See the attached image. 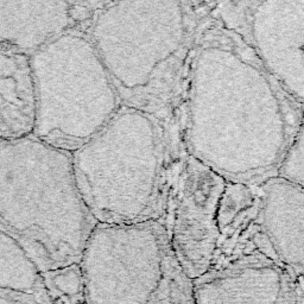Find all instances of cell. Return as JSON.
<instances>
[{
    "mask_svg": "<svg viewBox=\"0 0 304 304\" xmlns=\"http://www.w3.org/2000/svg\"><path fill=\"white\" fill-rule=\"evenodd\" d=\"M303 125V103L284 90L236 32L213 13L201 22L183 103L188 155L226 182L258 184Z\"/></svg>",
    "mask_w": 304,
    "mask_h": 304,
    "instance_id": "6da1fadb",
    "label": "cell"
},
{
    "mask_svg": "<svg viewBox=\"0 0 304 304\" xmlns=\"http://www.w3.org/2000/svg\"><path fill=\"white\" fill-rule=\"evenodd\" d=\"M210 2H107L90 36L121 103L162 122L177 158L183 143V103L201 22Z\"/></svg>",
    "mask_w": 304,
    "mask_h": 304,
    "instance_id": "7a4b0ae2",
    "label": "cell"
},
{
    "mask_svg": "<svg viewBox=\"0 0 304 304\" xmlns=\"http://www.w3.org/2000/svg\"><path fill=\"white\" fill-rule=\"evenodd\" d=\"M71 159L81 198L103 225L163 224L184 162L158 119L125 105Z\"/></svg>",
    "mask_w": 304,
    "mask_h": 304,
    "instance_id": "3957f363",
    "label": "cell"
},
{
    "mask_svg": "<svg viewBox=\"0 0 304 304\" xmlns=\"http://www.w3.org/2000/svg\"><path fill=\"white\" fill-rule=\"evenodd\" d=\"M96 225L76 187L70 152L32 134L0 140V232L38 271L80 264Z\"/></svg>",
    "mask_w": 304,
    "mask_h": 304,
    "instance_id": "277c9868",
    "label": "cell"
},
{
    "mask_svg": "<svg viewBox=\"0 0 304 304\" xmlns=\"http://www.w3.org/2000/svg\"><path fill=\"white\" fill-rule=\"evenodd\" d=\"M91 24L68 30L30 56L36 99L32 136L70 153L122 105L91 40Z\"/></svg>",
    "mask_w": 304,
    "mask_h": 304,
    "instance_id": "5b68a950",
    "label": "cell"
},
{
    "mask_svg": "<svg viewBox=\"0 0 304 304\" xmlns=\"http://www.w3.org/2000/svg\"><path fill=\"white\" fill-rule=\"evenodd\" d=\"M86 304H195L159 221L98 224L80 261Z\"/></svg>",
    "mask_w": 304,
    "mask_h": 304,
    "instance_id": "8992f818",
    "label": "cell"
},
{
    "mask_svg": "<svg viewBox=\"0 0 304 304\" xmlns=\"http://www.w3.org/2000/svg\"><path fill=\"white\" fill-rule=\"evenodd\" d=\"M213 13L252 49L284 90L303 103L304 0L213 2Z\"/></svg>",
    "mask_w": 304,
    "mask_h": 304,
    "instance_id": "52a82bcc",
    "label": "cell"
},
{
    "mask_svg": "<svg viewBox=\"0 0 304 304\" xmlns=\"http://www.w3.org/2000/svg\"><path fill=\"white\" fill-rule=\"evenodd\" d=\"M226 181L195 157L182 164L163 222L177 261L194 280L209 270L218 247L219 202Z\"/></svg>",
    "mask_w": 304,
    "mask_h": 304,
    "instance_id": "ba28073f",
    "label": "cell"
},
{
    "mask_svg": "<svg viewBox=\"0 0 304 304\" xmlns=\"http://www.w3.org/2000/svg\"><path fill=\"white\" fill-rule=\"evenodd\" d=\"M302 278L261 257L209 269L192 280L195 304H302Z\"/></svg>",
    "mask_w": 304,
    "mask_h": 304,
    "instance_id": "9c48e42d",
    "label": "cell"
},
{
    "mask_svg": "<svg viewBox=\"0 0 304 304\" xmlns=\"http://www.w3.org/2000/svg\"><path fill=\"white\" fill-rule=\"evenodd\" d=\"M257 187L258 253L297 278H303L304 187L276 176Z\"/></svg>",
    "mask_w": 304,
    "mask_h": 304,
    "instance_id": "30bf717a",
    "label": "cell"
},
{
    "mask_svg": "<svg viewBox=\"0 0 304 304\" xmlns=\"http://www.w3.org/2000/svg\"><path fill=\"white\" fill-rule=\"evenodd\" d=\"M107 2H0V45L29 57L68 30L91 24Z\"/></svg>",
    "mask_w": 304,
    "mask_h": 304,
    "instance_id": "8fae6325",
    "label": "cell"
},
{
    "mask_svg": "<svg viewBox=\"0 0 304 304\" xmlns=\"http://www.w3.org/2000/svg\"><path fill=\"white\" fill-rule=\"evenodd\" d=\"M36 99L30 57L0 45V140L31 136Z\"/></svg>",
    "mask_w": 304,
    "mask_h": 304,
    "instance_id": "7c38bea8",
    "label": "cell"
},
{
    "mask_svg": "<svg viewBox=\"0 0 304 304\" xmlns=\"http://www.w3.org/2000/svg\"><path fill=\"white\" fill-rule=\"evenodd\" d=\"M0 290L41 294V272L12 238L0 232Z\"/></svg>",
    "mask_w": 304,
    "mask_h": 304,
    "instance_id": "4fadbf2b",
    "label": "cell"
},
{
    "mask_svg": "<svg viewBox=\"0 0 304 304\" xmlns=\"http://www.w3.org/2000/svg\"><path fill=\"white\" fill-rule=\"evenodd\" d=\"M42 282L52 304H86L83 275L80 264L41 273Z\"/></svg>",
    "mask_w": 304,
    "mask_h": 304,
    "instance_id": "5bb4252c",
    "label": "cell"
},
{
    "mask_svg": "<svg viewBox=\"0 0 304 304\" xmlns=\"http://www.w3.org/2000/svg\"><path fill=\"white\" fill-rule=\"evenodd\" d=\"M276 177L296 186L304 187V133L303 125L288 146L276 169Z\"/></svg>",
    "mask_w": 304,
    "mask_h": 304,
    "instance_id": "9a60e30c",
    "label": "cell"
},
{
    "mask_svg": "<svg viewBox=\"0 0 304 304\" xmlns=\"http://www.w3.org/2000/svg\"><path fill=\"white\" fill-rule=\"evenodd\" d=\"M0 304H52L45 290L41 294L31 295L23 292L0 290Z\"/></svg>",
    "mask_w": 304,
    "mask_h": 304,
    "instance_id": "2e32d148",
    "label": "cell"
}]
</instances>
